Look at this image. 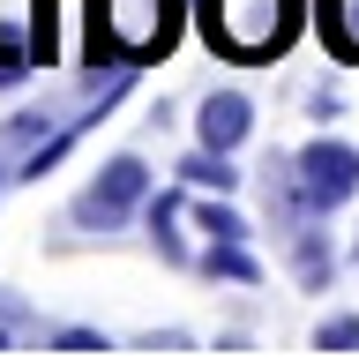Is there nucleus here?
Here are the masks:
<instances>
[{
  "mask_svg": "<svg viewBox=\"0 0 359 359\" xmlns=\"http://www.w3.org/2000/svg\"><path fill=\"white\" fill-rule=\"evenodd\" d=\"M187 217H195V232L202 240H255V224L232 210L224 195H202V202H187Z\"/></svg>",
  "mask_w": 359,
  "mask_h": 359,
  "instance_id": "obj_10",
  "label": "nucleus"
},
{
  "mask_svg": "<svg viewBox=\"0 0 359 359\" xmlns=\"http://www.w3.org/2000/svg\"><path fill=\"white\" fill-rule=\"evenodd\" d=\"M247 135H255V97L247 90H210L195 105V142L202 150H240Z\"/></svg>",
  "mask_w": 359,
  "mask_h": 359,
  "instance_id": "obj_4",
  "label": "nucleus"
},
{
  "mask_svg": "<svg viewBox=\"0 0 359 359\" xmlns=\"http://www.w3.org/2000/svg\"><path fill=\"white\" fill-rule=\"evenodd\" d=\"M314 38L337 67H359V0H314Z\"/></svg>",
  "mask_w": 359,
  "mask_h": 359,
  "instance_id": "obj_5",
  "label": "nucleus"
},
{
  "mask_svg": "<svg viewBox=\"0 0 359 359\" xmlns=\"http://www.w3.org/2000/svg\"><path fill=\"white\" fill-rule=\"evenodd\" d=\"M135 344H142V352H187L195 337H187V330H142Z\"/></svg>",
  "mask_w": 359,
  "mask_h": 359,
  "instance_id": "obj_15",
  "label": "nucleus"
},
{
  "mask_svg": "<svg viewBox=\"0 0 359 359\" xmlns=\"http://www.w3.org/2000/svg\"><path fill=\"white\" fill-rule=\"evenodd\" d=\"M8 344H15V322H8V314H0V352H8Z\"/></svg>",
  "mask_w": 359,
  "mask_h": 359,
  "instance_id": "obj_17",
  "label": "nucleus"
},
{
  "mask_svg": "<svg viewBox=\"0 0 359 359\" xmlns=\"http://www.w3.org/2000/svg\"><path fill=\"white\" fill-rule=\"evenodd\" d=\"M0 180H15V172H8V165H0Z\"/></svg>",
  "mask_w": 359,
  "mask_h": 359,
  "instance_id": "obj_18",
  "label": "nucleus"
},
{
  "mask_svg": "<svg viewBox=\"0 0 359 359\" xmlns=\"http://www.w3.org/2000/svg\"><path fill=\"white\" fill-rule=\"evenodd\" d=\"M45 344L67 359H83V352H112V337L105 330H83V322H67V330H45Z\"/></svg>",
  "mask_w": 359,
  "mask_h": 359,
  "instance_id": "obj_14",
  "label": "nucleus"
},
{
  "mask_svg": "<svg viewBox=\"0 0 359 359\" xmlns=\"http://www.w3.org/2000/svg\"><path fill=\"white\" fill-rule=\"evenodd\" d=\"M180 217H187V195H150V202H142V224H150V247L165 255V262L195 269V247H187V232H180Z\"/></svg>",
  "mask_w": 359,
  "mask_h": 359,
  "instance_id": "obj_6",
  "label": "nucleus"
},
{
  "mask_svg": "<svg viewBox=\"0 0 359 359\" xmlns=\"http://www.w3.org/2000/svg\"><path fill=\"white\" fill-rule=\"evenodd\" d=\"M45 135H53V112H15V120H0V157H15V150H38Z\"/></svg>",
  "mask_w": 359,
  "mask_h": 359,
  "instance_id": "obj_13",
  "label": "nucleus"
},
{
  "mask_svg": "<svg viewBox=\"0 0 359 359\" xmlns=\"http://www.w3.org/2000/svg\"><path fill=\"white\" fill-rule=\"evenodd\" d=\"M172 172H180V187H195V195H240V180H247L240 165H232V150H202V142L180 157Z\"/></svg>",
  "mask_w": 359,
  "mask_h": 359,
  "instance_id": "obj_7",
  "label": "nucleus"
},
{
  "mask_svg": "<svg viewBox=\"0 0 359 359\" xmlns=\"http://www.w3.org/2000/svg\"><path fill=\"white\" fill-rule=\"evenodd\" d=\"M292 172H299V187H307L314 217H337V210L359 202V142H344V135H314V142L292 150Z\"/></svg>",
  "mask_w": 359,
  "mask_h": 359,
  "instance_id": "obj_3",
  "label": "nucleus"
},
{
  "mask_svg": "<svg viewBox=\"0 0 359 359\" xmlns=\"http://www.w3.org/2000/svg\"><path fill=\"white\" fill-rule=\"evenodd\" d=\"M337 112H344V97H337L330 83H322V90H307V120H322V128H330Z\"/></svg>",
  "mask_w": 359,
  "mask_h": 359,
  "instance_id": "obj_16",
  "label": "nucleus"
},
{
  "mask_svg": "<svg viewBox=\"0 0 359 359\" xmlns=\"http://www.w3.org/2000/svg\"><path fill=\"white\" fill-rule=\"evenodd\" d=\"M285 247H292V255H285V262H292V277H299L307 292H322V285L337 277V247H330V232H322V217H314L307 232H292Z\"/></svg>",
  "mask_w": 359,
  "mask_h": 359,
  "instance_id": "obj_8",
  "label": "nucleus"
},
{
  "mask_svg": "<svg viewBox=\"0 0 359 359\" xmlns=\"http://www.w3.org/2000/svg\"><path fill=\"white\" fill-rule=\"evenodd\" d=\"M142 202H150V157L120 150V157H105V165L90 172V187L75 195V224H83V232H120L128 217H142Z\"/></svg>",
  "mask_w": 359,
  "mask_h": 359,
  "instance_id": "obj_2",
  "label": "nucleus"
},
{
  "mask_svg": "<svg viewBox=\"0 0 359 359\" xmlns=\"http://www.w3.org/2000/svg\"><path fill=\"white\" fill-rule=\"evenodd\" d=\"M314 22V0H195L202 45L232 67H277Z\"/></svg>",
  "mask_w": 359,
  "mask_h": 359,
  "instance_id": "obj_1",
  "label": "nucleus"
},
{
  "mask_svg": "<svg viewBox=\"0 0 359 359\" xmlns=\"http://www.w3.org/2000/svg\"><path fill=\"white\" fill-rule=\"evenodd\" d=\"M314 352H330V359H359V314L352 307H337L314 322Z\"/></svg>",
  "mask_w": 359,
  "mask_h": 359,
  "instance_id": "obj_12",
  "label": "nucleus"
},
{
  "mask_svg": "<svg viewBox=\"0 0 359 359\" xmlns=\"http://www.w3.org/2000/svg\"><path fill=\"white\" fill-rule=\"evenodd\" d=\"M195 269H202V277H217V285H262V262H255V247H247V240H202Z\"/></svg>",
  "mask_w": 359,
  "mask_h": 359,
  "instance_id": "obj_9",
  "label": "nucleus"
},
{
  "mask_svg": "<svg viewBox=\"0 0 359 359\" xmlns=\"http://www.w3.org/2000/svg\"><path fill=\"white\" fill-rule=\"evenodd\" d=\"M30 67H38V38H30L22 22H8V15H0V90H15Z\"/></svg>",
  "mask_w": 359,
  "mask_h": 359,
  "instance_id": "obj_11",
  "label": "nucleus"
}]
</instances>
